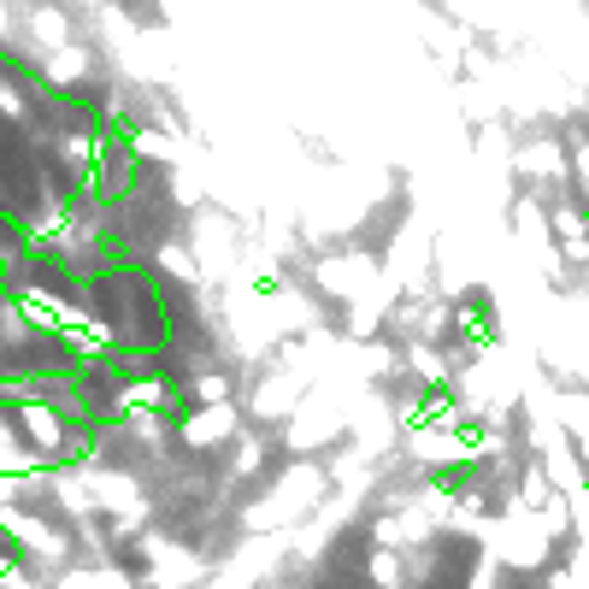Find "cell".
<instances>
[{
	"instance_id": "6da1fadb",
	"label": "cell",
	"mask_w": 589,
	"mask_h": 589,
	"mask_svg": "<svg viewBox=\"0 0 589 589\" xmlns=\"http://www.w3.org/2000/svg\"><path fill=\"white\" fill-rule=\"evenodd\" d=\"M448 331L460 336V342H489V336H496V313H489V301H484V295H466L460 307H454Z\"/></svg>"
}]
</instances>
